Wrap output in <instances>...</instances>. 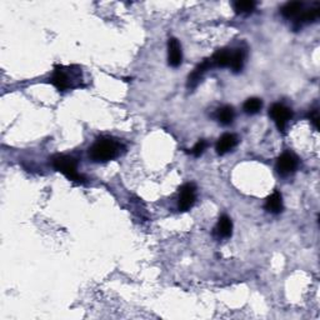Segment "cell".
Instances as JSON below:
<instances>
[{
    "instance_id": "6da1fadb",
    "label": "cell",
    "mask_w": 320,
    "mask_h": 320,
    "mask_svg": "<svg viewBox=\"0 0 320 320\" xmlns=\"http://www.w3.org/2000/svg\"><path fill=\"white\" fill-rule=\"evenodd\" d=\"M120 149H122V145L118 141L113 140V139H99L89 149V156L93 162L96 163L109 162V160H113L114 158H117L119 155Z\"/></svg>"
},
{
    "instance_id": "7a4b0ae2",
    "label": "cell",
    "mask_w": 320,
    "mask_h": 320,
    "mask_svg": "<svg viewBox=\"0 0 320 320\" xmlns=\"http://www.w3.org/2000/svg\"><path fill=\"white\" fill-rule=\"evenodd\" d=\"M53 167L55 168L58 172H60L61 174L65 175L69 180H73V182H79V183L84 182L83 177L78 173L77 170V162H75V159L70 158V156H66V155L55 156V158L53 159Z\"/></svg>"
},
{
    "instance_id": "3957f363",
    "label": "cell",
    "mask_w": 320,
    "mask_h": 320,
    "mask_svg": "<svg viewBox=\"0 0 320 320\" xmlns=\"http://www.w3.org/2000/svg\"><path fill=\"white\" fill-rule=\"evenodd\" d=\"M269 115L276 124L279 132H284L286 125H288L289 120L293 117V111H291L288 106L284 105V104L276 103L270 108Z\"/></svg>"
},
{
    "instance_id": "277c9868",
    "label": "cell",
    "mask_w": 320,
    "mask_h": 320,
    "mask_svg": "<svg viewBox=\"0 0 320 320\" xmlns=\"http://www.w3.org/2000/svg\"><path fill=\"white\" fill-rule=\"evenodd\" d=\"M196 199V186L193 183H188L185 185H183L179 193V209L182 212H188L191 207L194 205Z\"/></svg>"
},
{
    "instance_id": "5b68a950",
    "label": "cell",
    "mask_w": 320,
    "mask_h": 320,
    "mask_svg": "<svg viewBox=\"0 0 320 320\" xmlns=\"http://www.w3.org/2000/svg\"><path fill=\"white\" fill-rule=\"evenodd\" d=\"M298 164H299L298 158L293 153H290V151H285L276 160V170H278L279 174L285 177V175H289L295 172L296 168H298Z\"/></svg>"
},
{
    "instance_id": "8992f818",
    "label": "cell",
    "mask_w": 320,
    "mask_h": 320,
    "mask_svg": "<svg viewBox=\"0 0 320 320\" xmlns=\"http://www.w3.org/2000/svg\"><path fill=\"white\" fill-rule=\"evenodd\" d=\"M183 60V53H182V46H180L179 40L172 38L168 42V61H169L170 66H179L182 64Z\"/></svg>"
},
{
    "instance_id": "52a82bcc",
    "label": "cell",
    "mask_w": 320,
    "mask_h": 320,
    "mask_svg": "<svg viewBox=\"0 0 320 320\" xmlns=\"http://www.w3.org/2000/svg\"><path fill=\"white\" fill-rule=\"evenodd\" d=\"M238 141H239L238 137L234 134H229V133H227V134L222 135V137L219 138V140H218L217 146H215L217 153L219 154V155H224V154L229 153V151L233 150V149L235 148Z\"/></svg>"
},
{
    "instance_id": "ba28073f",
    "label": "cell",
    "mask_w": 320,
    "mask_h": 320,
    "mask_svg": "<svg viewBox=\"0 0 320 320\" xmlns=\"http://www.w3.org/2000/svg\"><path fill=\"white\" fill-rule=\"evenodd\" d=\"M213 63L210 59H205V60L203 61L201 64H199L198 66H196L195 69H194V72L191 73L190 75H189V79H188V87L189 88H195L196 85H198V83L200 82L201 77H203L205 73L208 72V70L210 69V68H213Z\"/></svg>"
},
{
    "instance_id": "9c48e42d",
    "label": "cell",
    "mask_w": 320,
    "mask_h": 320,
    "mask_svg": "<svg viewBox=\"0 0 320 320\" xmlns=\"http://www.w3.org/2000/svg\"><path fill=\"white\" fill-rule=\"evenodd\" d=\"M283 196L278 190L274 191L265 200V209L272 214H279L283 212Z\"/></svg>"
},
{
    "instance_id": "30bf717a",
    "label": "cell",
    "mask_w": 320,
    "mask_h": 320,
    "mask_svg": "<svg viewBox=\"0 0 320 320\" xmlns=\"http://www.w3.org/2000/svg\"><path fill=\"white\" fill-rule=\"evenodd\" d=\"M215 233L220 236V238H229L233 233V223L231 219L227 215H223L219 218L217 228H215Z\"/></svg>"
},
{
    "instance_id": "8fae6325",
    "label": "cell",
    "mask_w": 320,
    "mask_h": 320,
    "mask_svg": "<svg viewBox=\"0 0 320 320\" xmlns=\"http://www.w3.org/2000/svg\"><path fill=\"white\" fill-rule=\"evenodd\" d=\"M231 55H233V53H231L230 50H228V49H219V50L210 58V60H212L214 66L225 68V66L230 65Z\"/></svg>"
},
{
    "instance_id": "7c38bea8",
    "label": "cell",
    "mask_w": 320,
    "mask_h": 320,
    "mask_svg": "<svg viewBox=\"0 0 320 320\" xmlns=\"http://www.w3.org/2000/svg\"><path fill=\"white\" fill-rule=\"evenodd\" d=\"M51 83H53V85L56 89L61 90V91H64V90H66L70 87L69 78H68L65 72L63 69H60V68L55 69L53 77H51Z\"/></svg>"
},
{
    "instance_id": "4fadbf2b",
    "label": "cell",
    "mask_w": 320,
    "mask_h": 320,
    "mask_svg": "<svg viewBox=\"0 0 320 320\" xmlns=\"http://www.w3.org/2000/svg\"><path fill=\"white\" fill-rule=\"evenodd\" d=\"M319 14H320L319 6L308 9V10L305 11H302V14H299V15L296 16L295 24L302 27L303 24H309V23H313V21L317 20V19L319 18Z\"/></svg>"
},
{
    "instance_id": "5bb4252c",
    "label": "cell",
    "mask_w": 320,
    "mask_h": 320,
    "mask_svg": "<svg viewBox=\"0 0 320 320\" xmlns=\"http://www.w3.org/2000/svg\"><path fill=\"white\" fill-rule=\"evenodd\" d=\"M218 120L222 123L223 125H230L233 123L234 118H235V111H234L233 106L225 105L218 110Z\"/></svg>"
},
{
    "instance_id": "9a60e30c",
    "label": "cell",
    "mask_w": 320,
    "mask_h": 320,
    "mask_svg": "<svg viewBox=\"0 0 320 320\" xmlns=\"http://www.w3.org/2000/svg\"><path fill=\"white\" fill-rule=\"evenodd\" d=\"M303 6L304 4L302 1H291V3H286L285 5L281 8V14L285 18H294V16H298L299 14H302Z\"/></svg>"
},
{
    "instance_id": "2e32d148",
    "label": "cell",
    "mask_w": 320,
    "mask_h": 320,
    "mask_svg": "<svg viewBox=\"0 0 320 320\" xmlns=\"http://www.w3.org/2000/svg\"><path fill=\"white\" fill-rule=\"evenodd\" d=\"M244 60H245V51L243 49H238L236 51H234L231 55L230 60V68L233 69L234 73H239L244 66Z\"/></svg>"
},
{
    "instance_id": "e0dca14e",
    "label": "cell",
    "mask_w": 320,
    "mask_h": 320,
    "mask_svg": "<svg viewBox=\"0 0 320 320\" xmlns=\"http://www.w3.org/2000/svg\"><path fill=\"white\" fill-rule=\"evenodd\" d=\"M263 108V101L259 98H249L248 100L244 103L243 109L246 114L254 115V114L259 113L260 109Z\"/></svg>"
},
{
    "instance_id": "ac0fdd59",
    "label": "cell",
    "mask_w": 320,
    "mask_h": 320,
    "mask_svg": "<svg viewBox=\"0 0 320 320\" xmlns=\"http://www.w3.org/2000/svg\"><path fill=\"white\" fill-rule=\"evenodd\" d=\"M233 6L235 13L249 14L254 11L257 3H255V1H251V0H245V1H236V3H234Z\"/></svg>"
},
{
    "instance_id": "d6986e66",
    "label": "cell",
    "mask_w": 320,
    "mask_h": 320,
    "mask_svg": "<svg viewBox=\"0 0 320 320\" xmlns=\"http://www.w3.org/2000/svg\"><path fill=\"white\" fill-rule=\"evenodd\" d=\"M207 141L205 140H199L198 143L195 144V145H194V148L191 149V151L190 153L193 154L194 156H200L201 154L204 153V150H205V148H207Z\"/></svg>"
},
{
    "instance_id": "ffe728a7",
    "label": "cell",
    "mask_w": 320,
    "mask_h": 320,
    "mask_svg": "<svg viewBox=\"0 0 320 320\" xmlns=\"http://www.w3.org/2000/svg\"><path fill=\"white\" fill-rule=\"evenodd\" d=\"M309 119L312 120L313 125L318 129V128H319V111H318V109H313V110L310 111Z\"/></svg>"
}]
</instances>
